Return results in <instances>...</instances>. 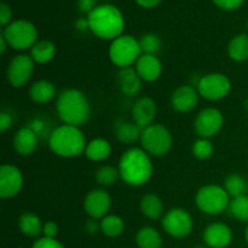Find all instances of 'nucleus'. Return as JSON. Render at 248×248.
<instances>
[{"label": "nucleus", "mask_w": 248, "mask_h": 248, "mask_svg": "<svg viewBox=\"0 0 248 248\" xmlns=\"http://www.w3.org/2000/svg\"><path fill=\"white\" fill-rule=\"evenodd\" d=\"M119 173L124 183L131 186H142L150 181L154 172L150 155L142 148H130L119 161Z\"/></svg>", "instance_id": "nucleus-1"}, {"label": "nucleus", "mask_w": 248, "mask_h": 248, "mask_svg": "<svg viewBox=\"0 0 248 248\" xmlns=\"http://www.w3.org/2000/svg\"><path fill=\"white\" fill-rule=\"evenodd\" d=\"M56 111L64 125L80 127L89 121L91 116V106L81 91L68 89L58 94Z\"/></svg>", "instance_id": "nucleus-2"}, {"label": "nucleus", "mask_w": 248, "mask_h": 248, "mask_svg": "<svg viewBox=\"0 0 248 248\" xmlns=\"http://www.w3.org/2000/svg\"><path fill=\"white\" fill-rule=\"evenodd\" d=\"M90 31L103 40H115L123 35L125 21L120 10L110 4L98 5L87 16Z\"/></svg>", "instance_id": "nucleus-3"}, {"label": "nucleus", "mask_w": 248, "mask_h": 248, "mask_svg": "<svg viewBox=\"0 0 248 248\" xmlns=\"http://www.w3.org/2000/svg\"><path fill=\"white\" fill-rule=\"evenodd\" d=\"M86 140L80 127L72 125H62L52 131L48 136V147L57 156L77 157L84 154L86 149Z\"/></svg>", "instance_id": "nucleus-4"}, {"label": "nucleus", "mask_w": 248, "mask_h": 248, "mask_svg": "<svg viewBox=\"0 0 248 248\" xmlns=\"http://www.w3.org/2000/svg\"><path fill=\"white\" fill-rule=\"evenodd\" d=\"M142 149L150 156L161 157L169 154L173 145V138L169 128L161 124H153L143 128L140 136Z\"/></svg>", "instance_id": "nucleus-5"}, {"label": "nucleus", "mask_w": 248, "mask_h": 248, "mask_svg": "<svg viewBox=\"0 0 248 248\" xmlns=\"http://www.w3.org/2000/svg\"><path fill=\"white\" fill-rule=\"evenodd\" d=\"M232 198L224 186L208 184L198 190L195 196L196 207L208 216H218L228 210Z\"/></svg>", "instance_id": "nucleus-6"}, {"label": "nucleus", "mask_w": 248, "mask_h": 248, "mask_svg": "<svg viewBox=\"0 0 248 248\" xmlns=\"http://www.w3.org/2000/svg\"><path fill=\"white\" fill-rule=\"evenodd\" d=\"M142 56L140 40L131 35H121L111 41L109 46V58L114 65L121 68L132 67Z\"/></svg>", "instance_id": "nucleus-7"}, {"label": "nucleus", "mask_w": 248, "mask_h": 248, "mask_svg": "<svg viewBox=\"0 0 248 248\" xmlns=\"http://www.w3.org/2000/svg\"><path fill=\"white\" fill-rule=\"evenodd\" d=\"M2 35L6 39L10 47L17 51L31 48L38 41V31L31 22L17 19L5 27Z\"/></svg>", "instance_id": "nucleus-8"}, {"label": "nucleus", "mask_w": 248, "mask_h": 248, "mask_svg": "<svg viewBox=\"0 0 248 248\" xmlns=\"http://www.w3.org/2000/svg\"><path fill=\"white\" fill-rule=\"evenodd\" d=\"M198 91L203 99L220 101L232 91V81L222 73H210L199 79Z\"/></svg>", "instance_id": "nucleus-9"}, {"label": "nucleus", "mask_w": 248, "mask_h": 248, "mask_svg": "<svg viewBox=\"0 0 248 248\" xmlns=\"http://www.w3.org/2000/svg\"><path fill=\"white\" fill-rule=\"evenodd\" d=\"M194 227L193 217L184 208H172L162 218V228L170 236L184 239L191 232Z\"/></svg>", "instance_id": "nucleus-10"}, {"label": "nucleus", "mask_w": 248, "mask_h": 248, "mask_svg": "<svg viewBox=\"0 0 248 248\" xmlns=\"http://www.w3.org/2000/svg\"><path fill=\"white\" fill-rule=\"evenodd\" d=\"M34 61L29 55L15 56L7 65L6 77L10 85L16 89L29 82L34 73Z\"/></svg>", "instance_id": "nucleus-11"}, {"label": "nucleus", "mask_w": 248, "mask_h": 248, "mask_svg": "<svg viewBox=\"0 0 248 248\" xmlns=\"http://www.w3.org/2000/svg\"><path fill=\"white\" fill-rule=\"evenodd\" d=\"M223 125H224V118L220 110L216 108H206L202 109L196 116L194 128L199 137L210 140L222 130Z\"/></svg>", "instance_id": "nucleus-12"}, {"label": "nucleus", "mask_w": 248, "mask_h": 248, "mask_svg": "<svg viewBox=\"0 0 248 248\" xmlns=\"http://www.w3.org/2000/svg\"><path fill=\"white\" fill-rule=\"evenodd\" d=\"M23 186V176L18 167L2 165L0 169V198L6 200L18 195Z\"/></svg>", "instance_id": "nucleus-13"}, {"label": "nucleus", "mask_w": 248, "mask_h": 248, "mask_svg": "<svg viewBox=\"0 0 248 248\" xmlns=\"http://www.w3.org/2000/svg\"><path fill=\"white\" fill-rule=\"evenodd\" d=\"M111 207L110 195L104 189H92L84 200V210L92 219H103Z\"/></svg>", "instance_id": "nucleus-14"}, {"label": "nucleus", "mask_w": 248, "mask_h": 248, "mask_svg": "<svg viewBox=\"0 0 248 248\" xmlns=\"http://www.w3.org/2000/svg\"><path fill=\"white\" fill-rule=\"evenodd\" d=\"M199 98L198 89L191 85H183L172 92L171 107L178 113H189L198 107Z\"/></svg>", "instance_id": "nucleus-15"}, {"label": "nucleus", "mask_w": 248, "mask_h": 248, "mask_svg": "<svg viewBox=\"0 0 248 248\" xmlns=\"http://www.w3.org/2000/svg\"><path fill=\"white\" fill-rule=\"evenodd\" d=\"M203 241L210 248H225L232 241V232L224 223H212L203 232Z\"/></svg>", "instance_id": "nucleus-16"}, {"label": "nucleus", "mask_w": 248, "mask_h": 248, "mask_svg": "<svg viewBox=\"0 0 248 248\" xmlns=\"http://www.w3.org/2000/svg\"><path fill=\"white\" fill-rule=\"evenodd\" d=\"M156 103L150 97H142L136 101L132 107L133 121L142 128L153 125L156 116Z\"/></svg>", "instance_id": "nucleus-17"}, {"label": "nucleus", "mask_w": 248, "mask_h": 248, "mask_svg": "<svg viewBox=\"0 0 248 248\" xmlns=\"http://www.w3.org/2000/svg\"><path fill=\"white\" fill-rule=\"evenodd\" d=\"M135 69L145 82H154L161 77L162 63L154 55H142L135 64Z\"/></svg>", "instance_id": "nucleus-18"}, {"label": "nucleus", "mask_w": 248, "mask_h": 248, "mask_svg": "<svg viewBox=\"0 0 248 248\" xmlns=\"http://www.w3.org/2000/svg\"><path fill=\"white\" fill-rule=\"evenodd\" d=\"M116 82L125 96H137L142 90V82L140 75L137 74L136 69L133 67L121 68L119 69L118 75H116Z\"/></svg>", "instance_id": "nucleus-19"}, {"label": "nucleus", "mask_w": 248, "mask_h": 248, "mask_svg": "<svg viewBox=\"0 0 248 248\" xmlns=\"http://www.w3.org/2000/svg\"><path fill=\"white\" fill-rule=\"evenodd\" d=\"M39 144V136L31 127H22L14 137V148L21 156H29L36 150Z\"/></svg>", "instance_id": "nucleus-20"}, {"label": "nucleus", "mask_w": 248, "mask_h": 248, "mask_svg": "<svg viewBox=\"0 0 248 248\" xmlns=\"http://www.w3.org/2000/svg\"><path fill=\"white\" fill-rule=\"evenodd\" d=\"M57 94V90L52 82L47 80L35 81L29 89V97L38 104H46L52 101Z\"/></svg>", "instance_id": "nucleus-21"}, {"label": "nucleus", "mask_w": 248, "mask_h": 248, "mask_svg": "<svg viewBox=\"0 0 248 248\" xmlns=\"http://www.w3.org/2000/svg\"><path fill=\"white\" fill-rule=\"evenodd\" d=\"M143 128L135 121H120L115 126V137L123 144H133L140 140Z\"/></svg>", "instance_id": "nucleus-22"}, {"label": "nucleus", "mask_w": 248, "mask_h": 248, "mask_svg": "<svg viewBox=\"0 0 248 248\" xmlns=\"http://www.w3.org/2000/svg\"><path fill=\"white\" fill-rule=\"evenodd\" d=\"M84 154L91 161L102 162L110 156L111 145L104 138H94L87 143Z\"/></svg>", "instance_id": "nucleus-23"}, {"label": "nucleus", "mask_w": 248, "mask_h": 248, "mask_svg": "<svg viewBox=\"0 0 248 248\" xmlns=\"http://www.w3.org/2000/svg\"><path fill=\"white\" fill-rule=\"evenodd\" d=\"M140 212L150 220H157L164 215V203L155 194H147L140 200Z\"/></svg>", "instance_id": "nucleus-24"}, {"label": "nucleus", "mask_w": 248, "mask_h": 248, "mask_svg": "<svg viewBox=\"0 0 248 248\" xmlns=\"http://www.w3.org/2000/svg\"><path fill=\"white\" fill-rule=\"evenodd\" d=\"M56 46L50 40H38L31 48V57L34 63L38 64H46L55 58Z\"/></svg>", "instance_id": "nucleus-25"}, {"label": "nucleus", "mask_w": 248, "mask_h": 248, "mask_svg": "<svg viewBox=\"0 0 248 248\" xmlns=\"http://www.w3.org/2000/svg\"><path fill=\"white\" fill-rule=\"evenodd\" d=\"M18 228L26 236L38 237L43 234L44 224L35 213L24 212L18 219Z\"/></svg>", "instance_id": "nucleus-26"}, {"label": "nucleus", "mask_w": 248, "mask_h": 248, "mask_svg": "<svg viewBox=\"0 0 248 248\" xmlns=\"http://www.w3.org/2000/svg\"><path fill=\"white\" fill-rule=\"evenodd\" d=\"M228 56L235 62L248 61V34H239L230 40L228 45Z\"/></svg>", "instance_id": "nucleus-27"}, {"label": "nucleus", "mask_w": 248, "mask_h": 248, "mask_svg": "<svg viewBox=\"0 0 248 248\" xmlns=\"http://www.w3.org/2000/svg\"><path fill=\"white\" fill-rule=\"evenodd\" d=\"M136 244L138 248H161L162 237L154 228L144 227L138 230L136 235Z\"/></svg>", "instance_id": "nucleus-28"}, {"label": "nucleus", "mask_w": 248, "mask_h": 248, "mask_svg": "<svg viewBox=\"0 0 248 248\" xmlns=\"http://www.w3.org/2000/svg\"><path fill=\"white\" fill-rule=\"evenodd\" d=\"M101 232L108 237H118L125 230V222L121 217L115 215H108L101 219Z\"/></svg>", "instance_id": "nucleus-29"}, {"label": "nucleus", "mask_w": 248, "mask_h": 248, "mask_svg": "<svg viewBox=\"0 0 248 248\" xmlns=\"http://www.w3.org/2000/svg\"><path fill=\"white\" fill-rule=\"evenodd\" d=\"M224 189L232 199L239 198V196L246 195L247 194V182L241 174L232 173L225 178Z\"/></svg>", "instance_id": "nucleus-30"}, {"label": "nucleus", "mask_w": 248, "mask_h": 248, "mask_svg": "<svg viewBox=\"0 0 248 248\" xmlns=\"http://www.w3.org/2000/svg\"><path fill=\"white\" fill-rule=\"evenodd\" d=\"M228 211L232 217L237 219L239 222L248 223V195H242L239 198L232 199L229 203Z\"/></svg>", "instance_id": "nucleus-31"}, {"label": "nucleus", "mask_w": 248, "mask_h": 248, "mask_svg": "<svg viewBox=\"0 0 248 248\" xmlns=\"http://www.w3.org/2000/svg\"><path fill=\"white\" fill-rule=\"evenodd\" d=\"M94 178L99 186H110L115 184L116 181L120 178V173H119V170L116 167L110 166V165H104L97 170Z\"/></svg>", "instance_id": "nucleus-32"}, {"label": "nucleus", "mask_w": 248, "mask_h": 248, "mask_svg": "<svg viewBox=\"0 0 248 248\" xmlns=\"http://www.w3.org/2000/svg\"><path fill=\"white\" fill-rule=\"evenodd\" d=\"M140 50H142V55L156 56L161 48V39L154 33L144 34L140 39Z\"/></svg>", "instance_id": "nucleus-33"}, {"label": "nucleus", "mask_w": 248, "mask_h": 248, "mask_svg": "<svg viewBox=\"0 0 248 248\" xmlns=\"http://www.w3.org/2000/svg\"><path fill=\"white\" fill-rule=\"evenodd\" d=\"M193 154L196 159L199 160H207L212 156L213 154V148L212 142L207 138H199L198 140H195L193 144Z\"/></svg>", "instance_id": "nucleus-34"}, {"label": "nucleus", "mask_w": 248, "mask_h": 248, "mask_svg": "<svg viewBox=\"0 0 248 248\" xmlns=\"http://www.w3.org/2000/svg\"><path fill=\"white\" fill-rule=\"evenodd\" d=\"M31 248H64L60 241L56 239H48V237H39L33 244Z\"/></svg>", "instance_id": "nucleus-35"}, {"label": "nucleus", "mask_w": 248, "mask_h": 248, "mask_svg": "<svg viewBox=\"0 0 248 248\" xmlns=\"http://www.w3.org/2000/svg\"><path fill=\"white\" fill-rule=\"evenodd\" d=\"M245 0H213L216 5H217L219 9L227 10V11H232V10H236L244 4Z\"/></svg>", "instance_id": "nucleus-36"}, {"label": "nucleus", "mask_w": 248, "mask_h": 248, "mask_svg": "<svg viewBox=\"0 0 248 248\" xmlns=\"http://www.w3.org/2000/svg\"><path fill=\"white\" fill-rule=\"evenodd\" d=\"M11 17H12V11L10 9V6H7L5 2H2L0 5V24L2 27H6L11 23Z\"/></svg>", "instance_id": "nucleus-37"}, {"label": "nucleus", "mask_w": 248, "mask_h": 248, "mask_svg": "<svg viewBox=\"0 0 248 248\" xmlns=\"http://www.w3.org/2000/svg\"><path fill=\"white\" fill-rule=\"evenodd\" d=\"M97 6V0H78V7L82 14L90 15Z\"/></svg>", "instance_id": "nucleus-38"}, {"label": "nucleus", "mask_w": 248, "mask_h": 248, "mask_svg": "<svg viewBox=\"0 0 248 248\" xmlns=\"http://www.w3.org/2000/svg\"><path fill=\"white\" fill-rule=\"evenodd\" d=\"M58 234V225L55 222H46L43 228V235L48 239H56Z\"/></svg>", "instance_id": "nucleus-39"}, {"label": "nucleus", "mask_w": 248, "mask_h": 248, "mask_svg": "<svg viewBox=\"0 0 248 248\" xmlns=\"http://www.w3.org/2000/svg\"><path fill=\"white\" fill-rule=\"evenodd\" d=\"M12 125V116L6 111H1L0 113V131L2 133L6 132Z\"/></svg>", "instance_id": "nucleus-40"}, {"label": "nucleus", "mask_w": 248, "mask_h": 248, "mask_svg": "<svg viewBox=\"0 0 248 248\" xmlns=\"http://www.w3.org/2000/svg\"><path fill=\"white\" fill-rule=\"evenodd\" d=\"M85 230H86L87 234H96L98 230H101V225L97 222V219H89L85 224Z\"/></svg>", "instance_id": "nucleus-41"}, {"label": "nucleus", "mask_w": 248, "mask_h": 248, "mask_svg": "<svg viewBox=\"0 0 248 248\" xmlns=\"http://www.w3.org/2000/svg\"><path fill=\"white\" fill-rule=\"evenodd\" d=\"M160 1L161 0H136V2L140 6L144 7V9H152V7L157 6L160 4Z\"/></svg>", "instance_id": "nucleus-42"}, {"label": "nucleus", "mask_w": 248, "mask_h": 248, "mask_svg": "<svg viewBox=\"0 0 248 248\" xmlns=\"http://www.w3.org/2000/svg\"><path fill=\"white\" fill-rule=\"evenodd\" d=\"M75 27H77L78 31H87V29H90L89 19H87V18H79L77 22H75Z\"/></svg>", "instance_id": "nucleus-43"}, {"label": "nucleus", "mask_w": 248, "mask_h": 248, "mask_svg": "<svg viewBox=\"0 0 248 248\" xmlns=\"http://www.w3.org/2000/svg\"><path fill=\"white\" fill-rule=\"evenodd\" d=\"M7 46H9V44H7L6 39H5V36L1 33V35H0V52H1V55H4L6 52Z\"/></svg>", "instance_id": "nucleus-44"}, {"label": "nucleus", "mask_w": 248, "mask_h": 248, "mask_svg": "<svg viewBox=\"0 0 248 248\" xmlns=\"http://www.w3.org/2000/svg\"><path fill=\"white\" fill-rule=\"evenodd\" d=\"M244 107H245V109H246V110L248 111V98L244 102Z\"/></svg>", "instance_id": "nucleus-45"}, {"label": "nucleus", "mask_w": 248, "mask_h": 248, "mask_svg": "<svg viewBox=\"0 0 248 248\" xmlns=\"http://www.w3.org/2000/svg\"><path fill=\"white\" fill-rule=\"evenodd\" d=\"M245 237H246V241L248 244V227L246 228V232H245Z\"/></svg>", "instance_id": "nucleus-46"}, {"label": "nucleus", "mask_w": 248, "mask_h": 248, "mask_svg": "<svg viewBox=\"0 0 248 248\" xmlns=\"http://www.w3.org/2000/svg\"><path fill=\"white\" fill-rule=\"evenodd\" d=\"M195 248H207V247H203V246H198V247H195Z\"/></svg>", "instance_id": "nucleus-47"}, {"label": "nucleus", "mask_w": 248, "mask_h": 248, "mask_svg": "<svg viewBox=\"0 0 248 248\" xmlns=\"http://www.w3.org/2000/svg\"><path fill=\"white\" fill-rule=\"evenodd\" d=\"M106 1H109V0H106Z\"/></svg>", "instance_id": "nucleus-48"}]
</instances>
